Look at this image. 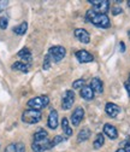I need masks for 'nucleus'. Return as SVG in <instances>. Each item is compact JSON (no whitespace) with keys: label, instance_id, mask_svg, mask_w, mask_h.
Listing matches in <instances>:
<instances>
[{"label":"nucleus","instance_id":"5","mask_svg":"<svg viewBox=\"0 0 130 152\" xmlns=\"http://www.w3.org/2000/svg\"><path fill=\"white\" fill-rule=\"evenodd\" d=\"M31 148L34 152H45L47 150H51V140L48 138L45 139H36L31 144Z\"/></svg>","mask_w":130,"mask_h":152},{"label":"nucleus","instance_id":"12","mask_svg":"<svg viewBox=\"0 0 130 152\" xmlns=\"http://www.w3.org/2000/svg\"><path fill=\"white\" fill-rule=\"evenodd\" d=\"M105 111L106 113L110 116V117H117L119 115V112H121V107L113 103H107L106 106H105Z\"/></svg>","mask_w":130,"mask_h":152},{"label":"nucleus","instance_id":"29","mask_svg":"<svg viewBox=\"0 0 130 152\" xmlns=\"http://www.w3.org/2000/svg\"><path fill=\"white\" fill-rule=\"evenodd\" d=\"M9 5V1H0V13H1Z\"/></svg>","mask_w":130,"mask_h":152},{"label":"nucleus","instance_id":"36","mask_svg":"<svg viewBox=\"0 0 130 152\" xmlns=\"http://www.w3.org/2000/svg\"><path fill=\"white\" fill-rule=\"evenodd\" d=\"M128 82H129V83H130V76H129V80H128Z\"/></svg>","mask_w":130,"mask_h":152},{"label":"nucleus","instance_id":"34","mask_svg":"<svg viewBox=\"0 0 130 152\" xmlns=\"http://www.w3.org/2000/svg\"><path fill=\"white\" fill-rule=\"evenodd\" d=\"M128 36H129V39H130V29H129V31H128Z\"/></svg>","mask_w":130,"mask_h":152},{"label":"nucleus","instance_id":"10","mask_svg":"<svg viewBox=\"0 0 130 152\" xmlns=\"http://www.w3.org/2000/svg\"><path fill=\"white\" fill-rule=\"evenodd\" d=\"M76 58L78 59L80 63H90L94 61V56L86 50H80L76 52Z\"/></svg>","mask_w":130,"mask_h":152},{"label":"nucleus","instance_id":"28","mask_svg":"<svg viewBox=\"0 0 130 152\" xmlns=\"http://www.w3.org/2000/svg\"><path fill=\"white\" fill-rule=\"evenodd\" d=\"M123 12V10L119 7V6H115L113 9H112V13L115 15V16H117V15H119V13H122Z\"/></svg>","mask_w":130,"mask_h":152},{"label":"nucleus","instance_id":"20","mask_svg":"<svg viewBox=\"0 0 130 152\" xmlns=\"http://www.w3.org/2000/svg\"><path fill=\"white\" fill-rule=\"evenodd\" d=\"M62 129L64 132L65 137H71L72 135V129H71V127L69 124V120L66 117L62 118Z\"/></svg>","mask_w":130,"mask_h":152},{"label":"nucleus","instance_id":"31","mask_svg":"<svg viewBox=\"0 0 130 152\" xmlns=\"http://www.w3.org/2000/svg\"><path fill=\"white\" fill-rule=\"evenodd\" d=\"M119 46H121V52H124V51H125V45H124V42H123V41H121Z\"/></svg>","mask_w":130,"mask_h":152},{"label":"nucleus","instance_id":"3","mask_svg":"<svg viewBox=\"0 0 130 152\" xmlns=\"http://www.w3.org/2000/svg\"><path fill=\"white\" fill-rule=\"evenodd\" d=\"M48 104H49V98H48L47 96H40V97L31 98V99L27 103L28 107L34 109V110L44 109V107H46Z\"/></svg>","mask_w":130,"mask_h":152},{"label":"nucleus","instance_id":"14","mask_svg":"<svg viewBox=\"0 0 130 152\" xmlns=\"http://www.w3.org/2000/svg\"><path fill=\"white\" fill-rule=\"evenodd\" d=\"M90 88L94 91V93L101 94L104 92V83L99 77H93L90 81Z\"/></svg>","mask_w":130,"mask_h":152},{"label":"nucleus","instance_id":"35","mask_svg":"<svg viewBox=\"0 0 130 152\" xmlns=\"http://www.w3.org/2000/svg\"><path fill=\"white\" fill-rule=\"evenodd\" d=\"M128 6L130 7V0H129V1H128Z\"/></svg>","mask_w":130,"mask_h":152},{"label":"nucleus","instance_id":"1","mask_svg":"<svg viewBox=\"0 0 130 152\" xmlns=\"http://www.w3.org/2000/svg\"><path fill=\"white\" fill-rule=\"evenodd\" d=\"M86 20H87L89 23H92L93 26L99 27V28H102V29H107V28L111 27L110 18L107 17V15L98 13V12H95L93 9L87 11V13H86Z\"/></svg>","mask_w":130,"mask_h":152},{"label":"nucleus","instance_id":"23","mask_svg":"<svg viewBox=\"0 0 130 152\" xmlns=\"http://www.w3.org/2000/svg\"><path fill=\"white\" fill-rule=\"evenodd\" d=\"M45 138H48V133L44 128H40L38 132H35L34 140H36V139H45Z\"/></svg>","mask_w":130,"mask_h":152},{"label":"nucleus","instance_id":"25","mask_svg":"<svg viewBox=\"0 0 130 152\" xmlns=\"http://www.w3.org/2000/svg\"><path fill=\"white\" fill-rule=\"evenodd\" d=\"M63 141H64V137H62V135L54 137V138L51 140V147H54L55 145H58V144H60V142H63Z\"/></svg>","mask_w":130,"mask_h":152},{"label":"nucleus","instance_id":"27","mask_svg":"<svg viewBox=\"0 0 130 152\" xmlns=\"http://www.w3.org/2000/svg\"><path fill=\"white\" fill-rule=\"evenodd\" d=\"M51 63H52V61H51V58H49V56L47 54V56L45 57V59H44V65H42L44 70H48V69L51 68Z\"/></svg>","mask_w":130,"mask_h":152},{"label":"nucleus","instance_id":"11","mask_svg":"<svg viewBox=\"0 0 130 152\" xmlns=\"http://www.w3.org/2000/svg\"><path fill=\"white\" fill-rule=\"evenodd\" d=\"M102 130H104V134L107 135V138H110L111 140H115V139L118 138V130H117V128H116L115 126H112V124H110V123L104 124Z\"/></svg>","mask_w":130,"mask_h":152},{"label":"nucleus","instance_id":"32","mask_svg":"<svg viewBox=\"0 0 130 152\" xmlns=\"http://www.w3.org/2000/svg\"><path fill=\"white\" fill-rule=\"evenodd\" d=\"M125 151H126V152H130V142L126 144V146H125Z\"/></svg>","mask_w":130,"mask_h":152},{"label":"nucleus","instance_id":"26","mask_svg":"<svg viewBox=\"0 0 130 152\" xmlns=\"http://www.w3.org/2000/svg\"><path fill=\"white\" fill-rule=\"evenodd\" d=\"M9 26V20H7V17L3 16V17H0V29H6Z\"/></svg>","mask_w":130,"mask_h":152},{"label":"nucleus","instance_id":"8","mask_svg":"<svg viewBox=\"0 0 130 152\" xmlns=\"http://www.w3.org/2000/svg\"><path fill=\"white\" fill-rule=\"evenodd\" d=\"M83 117H84V110H83V107H81V106L76 107L75 111H73L72 115H71V123H72V126L78 127L80 123L82 122Z\"/></svg>","mask_w":130,"mask_h":152},{"label":"nucleus","instance_id":"21","mask_svg":"<svg viewBox=\"0 0 130 152\" xmlns=\"http://www.w3.org/2000/svg\"><path fill=\"white\" fill-rule=\"evenodd\" d=\"M27 29H28V23L27 22H22L21 24H18L13 28V33L17 34V35H24L27 33Z\"/></svg>","mask_w":130,"mask_h":152},{"label":"nucleus","instance_id":"4","mask_svg":"<svg viewBox=\"0 0 130 152\" xmlns=\"http://www.w3.org/2000/svg\"><path fill=\"white\" fill-rule=\"evenodd\" d=\"M66 54V50L63 46H53L48 50V56L52 62H60Z\"/></svg>","mask_w":130,"mask_h":152},{"label":"nucleus","instance_id":"19","mask_svg":"<svg viewBox=\"0 0 130 152\" xmlns=\"http://www.w3.org/2000/svg\"><path fill=\"white\" fill-rule=\"evenodd\" d=\"M90 137V129L89 128H83L80 130L78 135H77V141L78 142H83L86 140H88Z\"/></svg>","mask_w":130,"mask_h":152},{"label":"nucleus","instance_id":"17","mask_svg":"<svg viewBox=\"0 0 130 152\" xmlns=\"http://www.w3.org/2000/svg\"><path fill=\"white\" fill-rule=\"evenodd\" d=\"M94 96H95V93H94V91L90 88V86H84L81 89V97L84 100H93V99H94Z\"/></svg>","mask_w":130,"mask_h":152},{"label":"nucleus","instance_id":"6","mask_svg":"<svg viewBox=\"0 0 130 152\" xmlns=\"http://www.w3.org/2000/svg\"><path fill=\"white\" fill-rule=\"evenodd\" d=\"M88 3L93 5V10L98 13H104L106 15V12L110 9V1L108 0H88Z\"/></svg>","mask_w":130,"mask_h":152},{"label":"nucleus","instance_id":"30","mask_svg":"<svg viewBox=\"0 0 130 152\" xmlns=\"http://www.w3.org/2000/svg\"><path fill=\"white\" fill-rule=\"evenodd\" d=\"M124 87H125V89H126V92H128V94H129V97H130V83H129V82H125V83H124Z\"/></svg>","mask_w":130,"mask_h":152},{"label":"nucleus","instance_id":"15","mask_svg":"<svg viewBox=\"0 0 130 152\" xmlns=\"http://www.w3.org/2000/svg\"><path fill=\"white\" fill-rule=\"evenodd\" d=\"M18 57L22 59V62L23 63H25V64H31V61H33V57H31V52H30V50L29 48H22L20 52H18Z\"/></svg>","mask_w":130,"mask_h":152},{"label":"nucleus","instance_id":"18","mask_svg":"<svg viewBox=\"0 0 130 152\" xmlns=\"http://www.w3.org/2000/svg\"><path fill=\"white\" fill-rule=\"evenodd\" d=\"M11 68H12V70L22 71V72H28L29 69H30V65H29V64H25V63H23V62H15Z\"/></svg>","mask_w":130,"mask_h":152},{"label":"nucleus","instance_id":"9","mask_svg":"<svg viewBox=\"0 0 130 152\" xmlns=\"http://www.w3.org/2000/svg\"><path fill=\"white\" fill-rule=\"evenodd\" d=\"M73 34H75V37L80 42H82V44H89L90 42V35L86 29L77 28V29H75Z\"/></svg>","mask_w":130,"mask_h":152},{"label":"nucleus","instance_id":"16","mask_svg":"<svg viewBox=\"0 0 130 152\" xmlns=\"http://www.w3.org/2000/svg\"><path fill=\"white\" fill-rule=\"evenodd\" d=\"M5 152H25V146H24L23 142L9 144L5 147Z\"/></svg>","mask_w":130,"mask_h":152},{"label":"nucleus","instance_id":"2","mask_svg":"<svg viewBox=\"0 0 130 152\" xmlns=\"http://www.w3.org/2000/svg\"><path fill=\"white\" fill-rule=\"evenodd\" d=\"M42 113L40 110H34V109H28L22 113V121L28 124H35L41 121Z\"/></svg>","mask_w":130,"mask_h":152},{"label":"nucleus","instance_id":"24","mask_svg":"<svg viewBox=\"0 0 130 152\" xmlns=\"http://www.w3.org/2000/svg\"><path fill=\"white\" fill-rule=\"evenodd\" d=\"M84 86H86V81L83 79H78V80H76L75 82L72 83V88L73 89H82Z\"/></svg>","mask_w":130,"mask_h":152},{"label":"nucleus","instance_id":"7","mask_svg":"<svg viewBox=\"0 0 130 152\" xmlns=\"http://www.w3.org/2000/svg\"><path fill=\"white\" fill-rule=\"evenodd\" d=\"M73 102H75V92L73 91H66L64 97H63V100H62L63 110H69L73 105Z\"/></svg>","mask_w":130,"mask_h":152},{"label":"nucleus","instance_id":"33","mask_svg":"<svg viewBox=\"0 0 130 152\" xmlns=\"http://www.w3.org/2000/svg\"><path fill=\"white\" fill-rule=\"evenodd\" d=\"M116 152H126V151H125V148H118Z\"/></svg>","mask_w":130,"mask_h":152},{"label":"nucleus","instance_id":"13","mask_svg":"<svg viewBox=\"0 0 130 152\" xmlns=\"http://www.w3.org/2000/svg\"><path fill=\"white\" fill-rule=\"evenodd\" d=\"M59 124V121H58V112L55 110H51L49 115H48V121H47V126L48 128L51 129H57Z\"/></svg>","mask_w":130,"mask_h":152},{"label":"nucleus","instance_id":"22","mask_svg":"<svg viewBox=\"0 0 130 152\" xmlns=\"http://www.w3.org/2000/svg\"><path fill=\"white\" fill-rule=\"evenodd\" d=\"M104 144H105V137H104V134L99 133V134L97 135V138H95V140H94V142H93V147H94L95 150H98V148L102 147Z\"/></svg>","mask_w":130,"mask_h":152}]
</instances>
